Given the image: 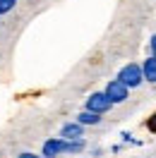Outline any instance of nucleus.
<instances>
[{
	"instance_id": "nucleus-1",
	"label": "nucleus",
	"mask_w": 156,
	"mask_h": 158,
	"mask_svg": "<svg viewBox=\"0 0 156 158\" xmlns=\"http://www.w3.org/2000/svg\"><path fill=\"white\" fill-rule=\"evenodd\" d=\"M118 79L125 84L127 89H137V86L144 81V77H142V65L130 62V65H125V67H120V72H118Z\"/></svg>"
},
{
	"instance_id": "nucleus-2",
	"label": "nucleus",
	"mask_w": 156,
	"mask_h": 158,
	"mask_svg": "<svg viewBox=\"0 0 156 158\" xmlns=\"http://www.w3.org/2000/svg\"><path fill=\"white\" fill-rule=\"evenodd\" d=\"M103 94L108 96V101L115 106V103H125L127 96H130V89H127L125 84L120 81V79H110L106 84V89H103Z\"/></svg>"
},
{
	"instance_id": "nucleus-3",
	"label": "nucleus",
	"mask_w": 156,
	"mask_h": 158,
	"mask_svg": "<svg viewBox=\"0 0 156 158\" xmlns=\"http://www.w3.org/2000/svg\"><path fill=\"white\" fill-rule=\"evenodd\" d=\"M110 108H113V103L108 101V96L103 94V91H96V94H91V96L87 98V103H84V110H89V113H98V115L108 113Z\"/></svg>"
},
{
	"instance_id": "nucleus-4",
	"label": "nucleus",
	"mask_w": 156,
	"mask_h": 158,
	"mask_svg": "<svg viewBox=\"0 0 156 158\" xmlns=\"http://www.w3.org/2000/svg\"><path fill=\"white\" fill-rule=\"evenodd\" d=\"M65 153V139L60 137H53V139H46L43 141V148H41V156L43 158H58Z\"/></svg>"
},
{
	"instance_id": "nucleus-5",
	"label": "nucleus",
	"mask_w": 156,
	"mask_h": 158,
	"mask_svg": "<svg viewBox=\"0 0 156 158\" xmlns=\"http://www.w3.org/2000/svg\"><path fill=\"white\" fill-rule=\"evenodd\" d=\"M82 137H84V127L79 125L77 120H75V122H65L63 129H60V139H65V141H70V139H82Z\"/></svg>"
},
{
	"instance_id": "nucleus-6",
	"label": "nucleus",
	"mask_w": 156,
	"mask_h": 158,
	"mask_svg": "<svg viewBox=\"0 0 156 158\" xmlns=\"http://www.w3.org/2000/svg\"><path fill=\"white\" fill-rule=\"evenodd\" d=\"M142 77H144V81L156 84V58H154V55L146 58L144 62H142Z\"/></svg>"
},
{
	"instance_id": "nucleus-7",
	"label": "nucleus",
	"mask_w": 156,
	"mask_h": 158,
	"mask_svg": "<svg viewBox=\"0 0 156 158\" xmlns=\"http://www.w3.org/2000/svg\"><path fill=\"white\" fill-rule=\"evenodd\" d=\"M77 122L82 125V127H84V125H98V122H101V115H98V113H89V110H82V113L77 115Z\"/></svg>"
},
{
	"instance_id": "nucleus-8",
	"label": "nucleus",
	"mask_w": 156,
	"mask_h": 158,
	"mask_svg": "<svg viewBox=\"0 0 156 158\" xmlns=\"http://www.w3.org/2000/svg\"><path fill=\"white\" fill-rule=\"evenodd\" d=\"M87 148V144H84V139H70V141H65V153H82Z\"/></svg>"
},
{
	"instance_id": "nucleus-9",
	"label": "nucleus",
	"mask_w": 156,
	"mask_h": 158,
	"mask_svg": "<svg viewBox=\"0 0 156 158\" xmlns=\"http://www.w3.org/2000/svg\"><path fill=\"white\" fill-rule=\"evenodd\" d=\"M15 5H17L15 0H0V17H2V15H7L10 10H15Z\"/></svg>"
},
{
	"instance_id": "nucleus-10",
	"label": "nucleus",
	"mask_w": 156,
	"mask_h": 158,
	"mask_svg": "<svg viewBox=\"0 0 156 158\" xmlns=\"http://www.w3.org/2000/svg\"><path fill=\"white\" fill-rule=\"evenodd\" d=\"M149 46H151V55L156 58V34L151 36V41H149Z\"/></svg>"
},
{
	"instance_id": "nucleus-11",
	"label": "nucleus",
	"mask_w": 156,
	"mask_h": 158,
	"mask_svg": "<svg viewBox=\"0 0 156 158\" xmlns=\"http://www.w3.org/2000/svg\"><path fill=\"white\" fill-rule=\"evenodd\" d=\"M20 158H43V156H36V153H29V151H24V153H20Z\"/></svg>"
},
{
	"instance_id": "nucleus-12",
	"label": "nucleus",
	"mask_w": 156,
	"mask_h": 158,
	"mask_svg": "<svg viewBox=\"0 0 156 158\" xmlns=\"http://www.w3.org/2000/svg\"><path fill=\"white\" fill-rule=\"evenodd\" d=\"M149 127H151V129H156V113H154V118L149 120Z\"/></svg>"
},
{
	"instance_id": "nucleus-13",
	"label": "nucleus",
	"mask_w": 156,
	"mask_h": 158,
	"mask_svg": "<svg viewBox=\"0 0 156 158\" xmlns=\"http://www.w3.org/2000/svg\"><path fill=\"white\" fill-rule=\"evenodd\" d=\"M15 2H17V0H15Z\"/></svg>"
}]
</instances>
